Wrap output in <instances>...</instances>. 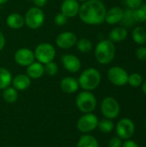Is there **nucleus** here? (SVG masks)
<instances>
[{
    "label": "nucleus",
    "mask_w": 146,
    "mask_h": 147,
    "mask_svg": "<svg viewBox=\"0 0 146 147\" xmlns=\"http://www.w3.org/2000/svg\"></svg>",
    "instance_id": "37998d69"
},
{
    "label": "nucleus",
    "mask_w": 146,
    "mask_h": 147,
    "mask_svg": "<svg viewBox=\"0 0 146 147\" xmlns=\"http://www.w3.org/2000/svg\"><path fill=\"white\" fill-rule=\"evenodd\" d=\"M3 98L7 103H14L18 99V92L14 87H7L3 90Z\"/></svg>",
    "instance_id": "b1692460"
},
{
    "label": "nucleus",
    "mask_w": 146,
    "mask_h": 147,
    "mask_svg": "<svg viewBox=\"0 0 146 147\" xmlns=\"http://www.w3.org/2000/svg\"><path fill=\"white\" fill-rule=\"evenodd\" d=\"M11 84L17 91H23L31 85V78L27 74H18L12 78Z\"/></svg>",
    "instance_id": "f3484780"
},
{
    "label": "nucleus",
    "mask_w": 146,
    "mask_h": 147,
    "mask_svg": "<svg viewBox=\"0 0 146 147\" xmlns=\"http://www.w3.org/2000/svg\"><path fill=\"white\" fill-rule=\"evenodd\" d=\"M61 61L65 69L71 73L79 71L82 66L80 59L74 54H65L62 57Z\"/></svg>",
    "instance_id": "ddd939ff"
},
{
    "label": "nucleus",
    "mask_w": 146,
    "mask_h": 147,
    "mask_svg": "<svg viewBox=\"0 0 146 147\" xmlns=\"http://www.w3.org/2000/svg\"><path fill=\"white\" fill-rule=\"evenodd\" d=\"M76 104L78 109L83 112V114L92 113L97 104L96 98L91 91L83 90L77 96L76 98Z\"/></svg>",
    "instance_id": "20e7f679"
},
{
    "label": "nucleus",
    "mask_w": 146,
    "mask_h": 147,
    "mask_svg": "<svg viewBox=\"0 0 146 147\" xmlns=\"http://www.w3.org/2000/svg\"><path fill=\"white\" fill-rule=\"evenodd\" d=\"M9 0H0V5H2V4H4V3H6L7 2H8Z\"/></svg>",
    "instance_id": "ea45409f"
},
{
    "label": "nucleus",
    "mask_w": 146,
    "mask_h": 147,
    "mask_svg": "<svg viewBox=\"0 0 146 147\" xmlns=\"http://www.w3.org/2000/svg\"><path fill=\"white\" fill-rule=\"evenodd\" d=\"M12 78V74L8 69L0 67V90H4L9 87L11 84Z\"/></svg>",
    "instance_id": "5701e85b"
},
{
    "label": "nucleus",
    "mask_w": 146,
    "mask_h": 147,
    "mask_svg": "<svg viewBox=\"0 0 146 147\" xmlns=\"http://www.w3.org/2000/svg\"><path fill=\"white\" fill-rule=\"evenodd\" d=\"M77 48L79 52L86 53L92 50V42L88 38H82L78 40L76 43Z\"/></svg>",
    "instance_id": "a878e982"
},
{
    "label": "nucleus",
    "mask_w": 146,
    "mask_h": 147,
    "mask_svg": "<svg viewBox=\"0 0 146 147\" xmlns=\"http://www.w3.org/2000/svg\"><path fill=\"white\" fill-rule=\"evenodd\" d=\"M128 31L126 27H116L108 34V40L112 42H120L126 39Z\"/></svg>",
    "instance_id": "aec40b11"
},
{
    "label": "nucleus",
    "mask_w": 146,
    "mask_h": 147,
    "mask_svg": "<svg viewBox=\"0 0 146 147\" xmlns=\"http://www.w3.org/2000/svg\"><path fill=\"white\" fill-rule=\"evenodd\" d=\"M27 75L31 78V79H38L40 78L44 73V65H42L40 62H33L31 65H29L28 66H27V70H26Z\"/></svg>",
    "instance_id": "a211bd4d"
},
{
    "label": "nucleus",
    "mask_w": 146,
    "mask_h": 147,
    "mask_svg": "<svg viewBox=\"0 0 146 147\" xmlns=\"http://www.w3.org/2000/svg\"><path fill=\"white\" fill-rule=\"evenodd\" d=\"M128 73L120 66H113L108 71L109 82L116 86H124L128 82Z\"/></svg>",
    "instance_id": "1a4fd4ad"
},
{
    "label": "nucleus",
    "mask_w": 146,
    "mask_h": 147,
    "mask_svg": "<svg viewBox=\"0 0 146 147\" xmlns=\"http://www.w3.org/2000/svg\"><path fill=\"white\" fill-rule=\"evenodd\" d=\"M77 147H99V143L94 136L83 134L78 140Z\"/></svg>",
    "instance_id": "412c9836"
},
{
    "label": "nucleus",
    "mask_w": 146,
    "mask_h": 147,
    "mask_svg": "<svg viewBox=\"0 0 146 147\" xmlns=\"http://www.w3.org/2000/svg\"><path fill=\"white\" fill-rule=\"evenodd\" d=\"M107 9L101 0H87L80 5L78 16L88 25H99L105 22Z\"/></svg>",
    "instance_id": "f257e3e1"
},
{
    "label": "nucleus",
    "mask_w": 146,
    "mask_h": 147,
    "mask_svg": "<svg viewBox=\"0 0 146 147\" xmlns=\"http://www.w3.org/2000/svg\"><path fill=\"white\" fill-rule=\"evenodd\" d=\"M122 140L120 138L117 137H113L109 142H108V147H121L122 146Z\"/></svg>",
    "instance_id": "72a5a7b5"
},
{
    "label": "nucleus",
    "mask_w": 146,
    "mask_h": 147,
    "mask_svg": "<svg viewBox=\"0 0 146 147\" xmlns=\"http://www.w3.org/2000/svg\"><path fill=\"white\" fill-rule=\"evenodd\" d=\"M4 46H5V37L3 34L0 31V51L3 49Z\"/></svg>",
    "instance_id": "e433bc0d"
},
{
    "label": "nucleus",
    "mask_w": 146,
    "mask_h": 147,
    "mask_svg": "<svg viewBox=\"0 0 146 147\" xmlns=\"http://www.w3.org/2000/svg\"><path fill=\"white\" fill-rule=\"evenodd\" d=\"M115 56V47L110 40H101L95 48V58L101 65L110 64Z\"/></svg>",
    "instance_id": "f03ea898"
},
{
    "label": "nucleus",
    "mask_w": 146,
    "mask_h": 147,
    "mask_svg": "<svg viewBox=\"0 0 146 147\" xmlns=\"http://www.w3.org/2000/svg\"><path fill=\"white\" fill-rule=\"evenodd\" d=\"M133 20H134L135 23L146 22L145 12L141 8L133 9Z\"/></svg>",
    "instance_id": "c85d7f7f"
},
{
    "label": "nucleus",
    "mask_w": 146,
    "mask_h": 147,
    "mask_svg": "<svg viewBox=\"0 0 146 147\" xmlns=\"http://www.w3.org/2000/svg\"><path fill=\"white\" fill-rule=\"evenodd\" d=\"M145 127H146V119H145Z\"/></svg>",
    "instance_id": "79ce46f5"
},
{
    "label": "nucleus",
    "mask_w": 146,
    "mask_h": 147,
    "mask_svg": "<svg viewBox=\"0 0 146 147\" xmlns=\"http://www.w3.org/2000/svg\"><path fill=\"white\" fill-rule=\"evenodd\" d=\"M99 120L97 116L92 113L83 114L77 122V129L83 134H89L94 131L98 126Z\"/></svg>",
    "instance_id": "6e6552de"
},
{
    "label": "nucleus",
    "mask_w": 146,
    "mask_h": 147,
    "mask_svg": "<svg viewBox=\"0 0 146 147\" xmlns=\"http://www.w3.org/2000/svg\"><path fill=\"white\" fill-rule=\"evenodd\" d=\"M102 77L96 68L90 67L86 70H84L81 75L79 76L77 82L79 84V87H81L83 90L91 91L96 90L99 84H101Z\"/></svg>",
    "instance_id": "7ed1b4c3"
},
{
    "label": "nucleus",
    "mask_w": 146,
    "mask_h": 147,
    "mask_svg": "<svg viewBox=\"0 0 146 147\" xmlns=\"http://www.w3.org/2000/svg\"><path fill=\"white\" fill-rule=\"evenodd\" d=\"M145 12V14H146V3H143L142 5H141V7H140Z\"/></svg>",
    "instance_id": "58836bf2"
},
{
    "label": "nucleus",
    "mask_w": 146,
    "mask_h": 147,
    "mask_svg": "<svg viewBox=\"0 0 146 147\" xmlns=\"http://www.w3.org/2000/svg\"><path fill=\"white\" fill-rule=\"evenodd\" d=\"M44 71H45V73L48 76H55L58 71H59V66L56 63H54L53 61L52 62H49V63H46L44 65Z\"/></svg>",
    "instance_id": "cd10ccee"
},
{
    "label": "nucleus",
    "mask_w": 146,
    "mask_h": 147,
    "mask_svg": "<svg viewBox=\"0 0 146 147\" xmlns=\"http://www.w3.org/2000/svg\"><path fill=\"white\" fill-rule=\"evenodd\" d=\"M97 127L102 133L109 134L114 129V124L112 121V120L105 118V119H102V121H99Z\"/></svg>",
    "instance_id": "393cba45"
},
{
    "label": "nucleus",
    "mask_w": 146,
    "mask_h": 147,
    "mask_svg": "<svg viewBox=\"0 0 146 147\" xmlns=\"http://www.w3.org/2000/svg\"><path fill=\"white\" fill-rule=\"evenodd\" d=\"M25 24L31 29L40 28L45 22V14L41 8L31 7L26 11L24 16Z\"/></svg>",
    "instance_id": "39448f33"
},
{
    "label": "nucleus",
    "mask_w": 146,
    "mask_h": 147,
    "mask_svg": "<svg viewBox=\"0 0 146 147\" xmlns=\"http://www.w3.org/2000/svg\"><path fill=\"white\" fill-rule=\"evenodd\" d=\"M80 9L79 2L77 0H64L60 6V12L67 18H72L78 15Z\"/></svg>",
    "instance_id": "4468645a"
},
{
    "label": "nucleus",
    "mask_w": 146,
    "mask_h": 147,
    "mask_svg": "<svg viewBox=\"0 0 146 147\" xmlns=\"http://www.w3.org/2000/svg\"><path fill=\"white\" fill-rule=\"evenodd\" d=\"M101 111L107 119H115L120 115V104L117 100L112 96L105 97L101 104Z\"/></svg>",
    "instance_id": "0eeeda50"
},
{
    "label": "nucleus",
    "mask_w": 146,
    "mask_h": 147,
    "mask_svg": "<svg viewBox=\"0 0 146 147\" xmlns=\"http://www.w3.org/2000/svg\"><path fill=\"white\" fill-rule=\"evenodd\" d=\"M127 83L132 87L137 88V87H139L142 84L143 78H142V76L139 73L134 72V73H132V74H130L128 76V82Z\"/></svg>",
    "instance_id": "bb28decb"
},
{
    "label": "nucleus",
    "mask_w": 146,
    "mask_h": 147,
    "mask_svg": "<svg viewBox=\"0 0 146 147\" xmlns=\"http://www.w3.org/2000/svg\"><path fill=\"white\" fill-rule=\"evenodd\" d=\"M15 62L21 66H28L33 62H34V53L28 47L19 48L14 55Z\"/></svg>",
    "instance_id": "9b49d317"
},
{
    "label": "nucleus",
    "mask_w": 146,
    "mask_h": 147,
    "mask_svg": "<svg viewBox=\"0 0 146 147\" xmlns=\"http://www.w3.org/2000/svg\"><path fill=\"white\" fill-rule=\"evenodd\" d=\"M6 24L12 29H20L25 24L24 17L19 13H11L6 18Z\"/></svg>",
    "instance_id": "6ab92c4d"
},
{
    "label": "nucleus",
    "mask_w": 146,
    "mask_h": 147,
    "mask_svg": "<svg viewBox=\"0 0 146 147\" xmlns=\"http://www.w3.org/2000/svg\"><path fill=\"white\" fill-rule=\"evenodd\" d=\"M126 3L129 7V9H135L141 7V5L143 4V0H126Z\"/></svg>",
    "instance_id": "2f4dec72"
},
{
    "label": "nucleus",
    "mask_w": 146,
    "mask_h": 147,
    "mask_svg": "<svg viewBox=\"0 0 146 147\" xmlns=\"http://www.w3.org/2000/svg\"><path fill=\"white\" fill-rule=\"evenodd\" d=\"M133 40L135 43L139 45H143L146 43V29L141 26L136 27L132 33Z\"/></svg>",
    "instance_id": "4be33fe9"
},
{
    "label": "nucleus",
    "mask_w": 146,
    "mask_h": 147,
    "mask_svg": "<svg viewBox=\"0 0 146 147\" xmlns=\"http://www.w3.org/2000/svg\"><path fill=\"white\" fill-rule=\"evenodd\" d=\"M141 85H142V90H143V92H144V93L146 95V80L145 81V82H143V83H142V84H141Z\"/></svg>",
    "instance_id": "4c0bfd02"
},
{
    "label": "nucleus",
    "mask_w": 146,
    "mask_h": 147,
    "mask_svg": "<svg viewBox=\"0 0 146 147\" xmlns=\"http://www.w3.org/2000/svg\"><path fill=\"white\" fill-rule=\"evenodd\" d=\"M121 22H122L126 27L133 26V25L135 23V22H134V20H133V9H128L125 10V12H124V16H123V19H122Z\"/></svg>",
    "instance_id": "c756f323"
},
{
    "label": "nucleus",
    "mask_w": 146,
    "mask_h": 147,
    "mask_svg": "<svg viewBox=\"0 0 146 147\" xmlns=\"http://www.w3.org/2000/svg\"><path fill=\"white\" fill-rule=\"evenodd\" d=\"M124 12H125V10L119 6L112 7L106 12L105 22L109 25L120 23V22H121V21L123 19Z\"/></svg>",
    "instance_id": "2eb2a0df"
},
{
    "label": "nucleus",
    "mask_w": 146,
    "mask_h": 147,
    "mask_svg": "<svg viewBox=\"0 0 146 147\" xmlns=\"http://www.w3.org/2000/svg\"><path fill=\"white\" fill-rule=\"evenodd\" d=\"M67 20H68V18L64 14H62L61 12H59L54 16V22L58 26H63V25H65L67 22Z\"/></svg>",
    "instance_id": "7c9ffc66"
},
{
    "label": "nucleus",
    "mask_w": 146,
    "mask_h": 147,
    "mask_svg": "<svg viewBox=\"0 0 146 147\" xmlns=\"http://www.w3.org/2000/svg\"><path fill=\"white\" fill-rule=\"evenodd\" d=\"M116 134L121 140H130L135 133V124L129 118L121 119L116 125Z\"/></svg>",
    "instance_id": "9d476101"
},
{
    "label": "nucleus",
    "mask_w": 146,
    "mask_h": 147,
    "mask_svg": "<svg viewBox=\"0 0 146 147\" xmlns=\"http://www.w3.org/2000/svg\"><path fill=\"white\" fill-rule=\"evenodd\" d=\"M136 56L141 61L146 60V47H139L136 51Z\"/></svg>",
    "instance_id": "473e14b6"
},
{
    "label": "nucleus",
    "mask_w": 146,
    "mask_h": 147,
    "mask_svg": "<svg viewBox=\"0 0 146 147\" xmlns=\"http://www.w3.org/2000/svg\"><path fill=\"white\" fill-rule=\"evenodd\" d=\"M33 2H34V5H35L36 7H38V8H42V7H44V6L47 3L48 0H33Z\"/></svg>",
    "instance_id": "c9c22d12"
},
{
    "label": "nucleus",
    "mask_w": 146,
    "mask_h": 147,
    "mask_svg": "<svg viewBox=\"0 0 146 147\" xmlns=\"http://www.w3.org/2000/svg\"><path fill=\"white\" fill-rule=\"evenodd\" d=\"M121 147H139V145L133 141V140H126L125 142L122 143V146Z\"/></svg>",
    "instance_id": "f704fd0d"
},
{
    "label": "nucleus",
    "mask_w": 146,
    "mask_h": 147,
    "mask_svg": "<svg viewBox=\"0 0 146 147\" xmlns=\"http://www.w3.org/2000/svg\"><path fill=\"white\" fill-rule=\"evenodd\" d=\"M34 53L35 59L42 65H45L53 61L56 55V50L52 44L44 42L39 44L35 47Z\"/></svg>",
    "instance_id": "423d86ee"
},
{
    "label": "nucleus",
    "mask_w": 146,
    "mask_h": 147,
    "mask_svg": "<svg viewBox=\"0 0 146 147\" xmlns=\"http://www.w3.org/2000/svg\"><path fill=\"white\" fill-rule=\"evenodd\" d=\"M77 38L76 34L70 31L62 32L56 37V44L59 48L69 49L76 45Z\"/></svg>",
    "instance_id": "f8f14e48"
},
{
    "label": "nucleus",
    "mask_w": 146,
    "mask_h": 147,
    "mask_svg": "<svg viewBox=\"0 0 146 147\" xmlns=\"http://www.w3.org/2000/svg\"><path fill=\"white\" fill-rule=\"evenodd\" d=\"M77 1H78V2H85L87 0H77Z\"/></svg>",
    "instance_id": "a19ab883"
},
{
    "label": "nucleus",
    "mask_w": 146,
    "mask_h": 147,
    "mask_svg": "<svg viewBox=\"0 0 146 147\" xmlns=\"http://www.w3.org/2000/svg\"><path fill=\"white\" fill-rule=\"evenodd\" d=\"M78 88L79 84L77 80L72 77L64 78L60 81V89L66 94H73L77 91Z\"/></svg>",
    "instance_id": "dca6fc26"
}]
</instances>
